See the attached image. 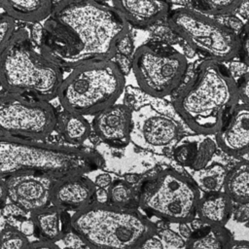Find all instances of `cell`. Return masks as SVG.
Wrapping results in <instances>:
<instances>
[{
    "label": "cell",
    "mask_w": 249,
    "mask_h": 249,
    "mask_svg": "<svg viewBox=\"0 0 249 249\" xmlns=\"http://www.w3.org/2000/svg\"><path fill=\"white\" fill-rule=\"evenodd\" d=\"M228 249H249V240H232Z\"/></svg>",
    "instance_id": "obj_37"
},
{
    "label": "cell",
    "mask_w": 249,
    "mask_h": 249,
    "mask_svg": "<svg viewBox=\"0 0 249 249\" xmlns=\"http://www.w3.org/2000/svg\"><path fill=\"white\" fill-rule=\"evenodd\" d=\"M240 61L249 68V22H246L239 33V53Z\"/></svg>",
    "instance_id": "obj_30"
},
{
    "label": "cell",
    "mask_w": 249,
    "mask_h": 249,
    "mask_svg": "<svg viewBox=\"0 0 249 249\" xmlns=\"http://www.w3.org/2000/svg\"><path fill=\"white\" fill-rule=\"evenodd\" d=\"M191 235L185 249H228L232 242L231 231L222 226H212L199 218L188 222Z\"/></svg>",
    "instance_id": "obj_19"
},
{
    "label": "cell",
    "mask_w": 249,
    "mask_h": 249,
    "mask_svg": "<svg viewBox=\"0 0 249 249\" xmlns=\"http://www.w3.org/2000/svg\"><path fill=\"white\" fill-rule=\"evenodd\" d=\"M27 249H60L55 243L49 242V241H35L31 242Z\"/></svg>",
    "instance_id": "obj_35"
},
{
    "label": "cell",
    "mask_w": 249,
    "mask_h": 249,
    "mask_svg": "<svg viewBox=\"0 0 249 249\" xmlns=\"http://www.w3.org/2000/svg\"><path fill=\"white\" fill-rule=\"evenodd\" d=\"M180 128L172 118L144 105L132 111L130 141L140 149L164 154L179 141Z\"/></svg>",
    "instance_id": "obj_11"
},
{
    "label": "cell",
    "mask_w": 249,
    "mask_h": 249,
    "mask_svg": "<svg viewBox=\"0 0 249 249\" xmlns=\"http://www.w3.org/2000/svg\"><path fill=\"white\" fill-rule=\"evenodd\" d=\"M214 137L218 148L227 155L234 158L249 155V105L238 104Z\"/></svg>",
    "instance_id": "obj_14"
},
{
    "label": "cell",
    "mask_w": 249,
    "mask_h": 249,
    "mask_svg": "<svg viewBox=\"0 0 249 249\" xmlns=\"http://www.w3.org/2000/svg\"><path fill=\"white\" fill-rule=\"evenodd\" d=\"M60 133L63 138L72 144H81L90 134V125L84 116L65 112L61 116Z\"/></svg>",
    "instance_id": "obj_24"
},
{
    "label": "cell",
    "mask_w": 249,
    "mask_h": 249,
    "mask_svg": "<svg viewBox=\"0 0 249 249\" xmlns=\"http://www.w3.org/2000/svg\"><path fill=\"white\" fill-rule=\"evenodd\" d=\"M15 19L6 14H2L0 18V52L4 51L11 40L16 35Z\"/></svg>",
    "instance_id": "obj_29"
},
{
    "label": "cell",
    "mask_w": 249,
    "mask_h": 249,
    "mask_svg": "<svg viewBox=\"0 0 249 249\" xmlns=\"http://www.w3.org/2000/svg\"><path fill=\"white\" fill-rule=\"evenodd\" d=\"M0 137L2 178L18 172H36L57 181L85 175L103 164L102 157L93 152L42 141Z\"/></svg>",
    "instance_id": "obj_3"
},
{
    "label": "cell",
    "mask_w": 249,
    "mask_h": 249,
    "mask_svg": "<svg viewBox=\"0 0 249 249\" xmlns=\"http://www.w3.org/2000/svg\"><path fill=\"white\" fill-rule=\"evenodd\" d=\"M233 209V202L225 192L207 194L201 196L197 206V217L212 226L225 225L230 220Z\"/></svg>",
    "instance_id": "obj_21"
},
{
    "label": "cell",
    "mask_w": 249,
    "mask_h": 249,
    "mask_svg": "<svg viewBox=\"0 0 249 249\" xmlns=\"http://www.w3.org/2000/svg\"><path fill=\"white\" fill-rule=\"evenodd\" d=\"M133 199V192L129 184L123 180L112 182L107 190V202L111 205L123 208H130L128 205Z\"/></svg>",
    "instance_id": "obj_26"
},
{
    "label": "cell",
    "mask_w": 249,
    "mask_h": 249,
    "mask_svg": "<svg viewBox=\"0 0 249 249\" xmlns=\"http://www.w3.org/2000/svg\"><path fill=\"white\" fill-rule=\"evenodd\" d=\"M187 68L186 57L178 52L144 45L133 54L132 69L136 82L144 92L155 97L169 95L183 80Z\"/></svg>",
    "instance_id": "obj_10"
},
{
    "label": "cell",
    "mask_w": 249,
    "mask_h": 249,
    "mask_svg": "<svg viewBox=\"0 0 249 249\" xmlns=\"http://www.w3.org/2000/svg\"><path fill=\"white\" fill-rule=\"evenodd\" d=\"M30 220L34 225V235L41 241L55 243L71 230V217L67 211L53 205L31 213Z\"/></svg>",
    "instance_id": "obj_18"
},
{
    "label": "cell",
    "mask_w": 249,
    "mask_h": 249,
    "mask_svg": "<svg viewBox=\"0 0 249 249\" xmlns=\"http://www.w3.org/2000/svg\"><path fill=\"white\" fill-rule=\"evenodd\" d=\"M228 170L223 164L212 163L207 167L191 172V178L204 195L224 192Z\"/></svg>",
    "instance_id": "obj_23"
},
{
    "label": "cell",
    "mask_w": 249,
    "mask_h": 249,
    "mask_svg": "<svg viewBox=\"0 0 249 249\" xmlns=\"http://www.w3.org/2000/svg\"><path fill=\"white\" fill-rule=\"evenodd\" d=\"M57 118L53 107L4 91L0 100V128L3 137L40 141L54 129Z\"/></svg>",
    "instance_id": "obj_9"
},
{
    "label": "cell",
    "mask_w": 249,
    "mask_h": 249,
    "mask_svg": "<svg viewBox=\"0 0 249 249\" xmlns=\"http://www.w3.org/2000/svg\"><path fill=\"white\" fill-rule=\"evenodd\" d=\"M132 111L124 104H115L95 115L94 133L113 147H124L130 141Z\"/></svg>",
    "instance_id": "obj_13"
},
{
    "label": "cell",
    "mask_w": 249,
    "mask_h": 249,
    "mask_svg": "<svg viewBox=\"0 0 249 249\" xmlns=\"http://www.w3.org/2000/svg\"><path fill=\"white\" fill-rule=\"evenodd\" d=\"M186 7L191 8L206 16L226 17L232 16L238 11L241 1H212V0H198L184 3Z\"/></svg>",
    "instance_id": "obj_25"
},
{
    "label": "cell",
    "mask_w": 249,
    "mask_h": 249,
    "mask_svg": "<svg viewBox=\"0 0 249 249\" xmlns=\"http://www.w3.org/2000/svg\"><path fill=\"white\" fill-rule=\"evenodd\" d=\"M237 13L247 20L246 22H249V1H241V5Z\"/></svg>",
    "instance_id": "obj_36"
},
{
    "label": "cell",
    "mask_w": 249,
    "mask_h": 249,
    "mask_svg": "<svg viewBox=\"0 0 249 249\" xmlns=\"http://www.w3.org/2000/svg\"><path fill=\"white\" fill-rule=\"evenodd\" d=\"M237 92L239 101L243 104L249 105V71L244 73L237 81Z\"/></svg>",
    "instance_id": "obj_31"
},
{
    "label": "cell",
    "mask_w": 249,
    "mask_h": 249,
    "mask_svg": "<svg viewBox=\"0 0 249 249\" xmlns=\"http://www.w3.org/2000/svg\"><path fill=\"white\" fill-rule=\"evenodd\" d=\"M128 32V23L113 7L85 0L61 1L45 21L40 49L61 68L112 60Z\"/></svg>",
    "instance_id": "obj_1"
},
{
    "label": "cell",
    "mask_w": 249,
    "mask_h": 249,
    "mask_svg": "<svg viewBox=\"0 0 249 249\" xmlns=\"http://www.w3.org/2000/svg\"><path fill=\"white\" fill-rule=\"evenodd\" d=\"M224 192L232 202L249 204V160H241L228 171Z\"/></svg>",
    "instance_id": "obj_22"
},
{
    "label": "cell",
    "mask_w": 249,
    "mask_h": 249,
    "mask_svg": "<svg viewBox=\"0 0 249 249\" xmlns=\"http://www.w3.org/2000/svg\"><path fill=\"white\" fill-rule=\"evenodd\" d=\"M27 236L18 228L7 224L1 230V249H27L30 245Z\"/></svg>",
    "instance_id": "obj_27"
},
{
    "label": "cell",
    "mask_w": 249,
    "mask_h": 249,
    "mask_svg": "<svg viewBox=\"0 0 249 249\" xmlns=\"http://www.w3.org/2000/svg\"><path fill=\"white\" fill-rule=\"evenodd\" d=\"M0 77L4 91L46 102L58 95L64 80L61 67L37 51L22 31L0 52Z\"/></svg>",
    "instance_id": "obj_5"
},
{
    "label": "cell",
    "mask_w": 249,
    "mask_h": 249,
    "mask_svg": "<svg viewBox=\"0 0 249 249\" xmlns=\"http://www.w3.org/2000/svg\"><path fill=\"white\" fill-rule=\"evenodd\" d=\"M62 240L69 248L72 249H85L88 247L83 239L75 231H73L72 229L64 235Z\"/></svg>",
    "instance_id": "obj_32"
},
{
    "label": "cell",
    "mask_w": 249,
    "mask_h": 249,
    "mask_svg": "<svg viewBox=\"0 0 249 249\" xmlns=\"http://www.w3.org/2000/svg\"><path fill=\"white\" fill-rule=\"evenodd\" d=\"M157 235L162 241L164 248L168 249H185L186 241L185 239L176 231L166 228H158L157 227Z\"/></svg>",
    "instance_id": "obj_28"
},
{
    "label": "cell",
    "mask_w": 249,
    "mask_h": 249,
    "mask_svg": "<svg viewBox=\"0 0 249 249\" xmlns=\"http://www.w3.org/2000/svg\"><path fill=\"white\" fill-rule=\"evenodd\" d=\"M0 5L5 14L15 20L36 23L44 19L47 20L55 4L50 0H1Z\"/></svg>",
    "instance_id": "obj_20"
},
{
    "label": "cell",
    "mask_w": 249,
    "mask_h": 249,
    "mask_svg": "<svg viewBox=\"0 0 249 249\" xmlns=\"http://www.w3.org/2000/svg\"><path fill=\"white\" fill-rule=\"evenodd\" d=\"M140 249H165L160 238L156 234L150 237Z\"/></svg>",
    "instance_id": "obj_33"
},
{
    "label": "cell",
    "mask_w": 249,
    "mask_h": 249,
    "mask_svg": "<svg viewBox=\"0 0 249 249\" xmlns=\"http://www.w3.org/2000/svg\"><path fill=\"white\" fill-rule=\"evenodd\" d=\"M167 23L208 60L222 63L238 56L239 35L209 16L184 6L169 13Z\"/></svg>",
    "instance_id": "obj_8"
},
{
    "label": "cell",
    "mask_w": 249,
    "mask_h": 249,
    "mask_svg": "<svg viewBox=\"0 0 249 249\" xmlns=\"http://www.w3.org/2000/svg\"><path fill=\"white\" fill-rule=\"evenodd\" d=\"M248 228H249V220H248Z\"/></svg>",
    "instance_id": "obj_38"
},
{
    "label": "cell",
    "mask_w": 249,
    "mask_h": 249,
    "mask_svg": "<svg viewBox=\"0 0 249 249\" xmlns=\"http://www.w3.org/2000/svg\"><path fill=\"white\" fill-rule=\"evenodd\" d=\"M111 4L127 23L137 27L152 25L170 13V4L165 1H113Z\"/></svg>",
    "instance_id": "obj_17"
},
{
    "label": "cell",
    "mask_w": 249,
    "mask_h": 249,
    "mask_svg": "<svg viewBox=\"0 0 249 249\" xmlns=\"http://www.w3.org/2000/svg\"><path fill=\"white\" fill-rule=\"evenodd\" d=\"M96 186L89 178L80 175L55 182L52 205L64 211H80L95 202Z\"/></svg>",
    "instance_id": "obj_15"
},
{
    "label": "cell",
    "mask_w": 249,
    "mask_h": 249,
    "mask_svg": "<svg viewBox=\"0 0 249 249\" xmlns=\"http://www.w3.org/2000/svg\"><path fill=\"white\" fill-rule=\"evenodd\" d=\"M124 84L118 63L113 60L94 62L73 69L63 80L57 96L65 112L96 115L116 104Z\"/></svg>",
    "instance_id": "obj_6"
},
{
    "label": "cell",
    "mask_w": 249,
    "mask_h": 249,
    "mask_svg": "<svg viewBox=\"0 0 249 249\" xmlns=\"http://www.w3.org/2000/svg\"><path fill=\"white\" fill-rule=\"evenodd\" d=\"M71 229L91 249H140L157 225L132 208L95 201L71 216Z\"/></svg>",
    "instance_id": "obj_4"
},
{
    "label": "cell",
    "mask_w": 249,
    "mask_h": 249,
    "mask_svg": "<svg viewBox=\"0 0 249 249\" xmlns=\"http://www.w3.org/2000/svg\"><path fill=\"white\" fill-rule=\"evenodd\" d=\"M56 180L36 172H18L2 178V200L5 196L28 213L49 207Z\"/></svg>",
    "instance_id": "obj_12"
},
{
    "label": "cell",
    "mask_w": 249,
    "mask_h": 249,
    "mask_svg": "<svg viewBox=\"0 0 249 249\" xmlns=\"http://www.w3.org/2000/svg\"><path fill=\"white\" fill-rule=\"evenodd\" d=\"M211 136L196 134L181 138L172 150L173 159L194 171L207 167L218 148L215 137Z\"/></svg>",
    "instance_id": "obj_16"
},
{
    "label": "cell",
    "mask_w": 249,
    "mask_h": 249,
    "mask_svg": "<svg viewBox=\"0 0 249 249\" xmlns=\"http://www.w3.org/2000/svg\"><path fill=\"white\" fill-rule=\"evenodd\" d=\"M94 184L96 187L101 189L109 188L112 184V177L108 173H101L95 178Z\"/></svg>",
    "instance_id": "obj_34"
},
{
    "label": "cell",
    "mask_w": 249,
    "mask_h": 249,
    "mask_svg": "<svg viewBox=\"0 0 249 249\" xmlns=\"http://www.w3.org/2000/svg\"><path fill=\"white\" fill-rule=\"evenodd\" d=\"M200 198V191L191 177L166 168L144 186L138 205L166 223L182 224L196 218Z\"/></svg>",
    "instance_id": "obj_7"
},
{
    "label": "cell",
    "mask_w": 249,
    "mask_h": 249,
    "mask_svg": "<svg viewBox=\"0 0 249 249\" xmlns=\"http://www.w3.org/2000/svg\"><path fill=\"white\" fill-rule=\"evenodd\" d=\"M237 85L222 63L206 59L179 92L174 108L196 134L215 135L239 104Z\"/></svg>",
    "instance_id": "obj_2"
}]
</instances>
